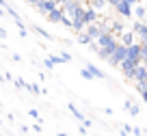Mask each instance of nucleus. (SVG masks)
Listing matches in <instances>:
<instances>
[{
    "label": "nucleus",
    "instance_id": "8",
    "mask_svg": "<svg viewBox=\"0 0 147 136\" xmlns=\"http://www.w3.org/2000/svg\"><path fill=\"white\" fill-rule=\"evenodd\" d=\"M119 45H123V48H130V45H132V43H136V39H134V35H132V32H128V30H125L123 32V35H121L119 37Z\"/></svg>",
    "mask_w": 147,
    "mask_h": 136
},
{
    "label": "nucleus",
    "instance_id": "10",
    "mask_svg": "<svg viewBox=\"0 0 147 136\" xmlns=\"http://www.w3.org/2000/svg\"><path fill=\"white\" fill-rule=\"evenodd\" d=\"M84 69H87V71L91 73V78H106V76H104V71H102L100 67H95L93 63H89V65H87Z\"/></svg>",
    "mask_w": 147,
    "mask_h": 136
},
{
    "label": "nucleus",
    "instance_id": "28",
    "mask_svg": "<svg viewBox=\"0 0 147 136\" xmlns=\"http://www.w3.org/2000/svg\"><path fill=\"white\" fill-rule=\"evenodd\" d=\"M7 37H9V32H7L5 28H0V39H7Z\"/></svg>",
    "mask_w": 147,
    "mask_h": 136
},
{
    "label": "nucleus",
    "instance_id": "17",
    "mask_svg": "<svg viewBox=\"0 0 147 136\" xmlns=\"http://www.w3.org/2000/svg\"><path fill=\"white\" fill-rule=\"evenodd\" d=\"M78 43H82V45H89V43H91V39H89V37H87V32H78Z\"/></svg>",
    "mask_w": 147,
    "mask_h": 136
},
{
    "label": "nucleus",
    "instance_id": "19",
    "mask_svg": "<svg viewBox=\"0 0 147 136\" xmlns=\"http://www.w3.org/2000/svg\"><path fill=\"white\" fill-rule=\"evenodd\" d=\"M59 59H61V63H69V61H71V54H69V52H61Z\"/></svg>",
    "mask_w": 147,
    "mask_h": 136
},
{
    "label": "nucleus",
    "instance_id": "3",
    "mask_svg": "<svg viewBox=\"0 0 147 136\" xmlns=\"http://www.w3.org/2000/svg\"><path fill=\"white\" fill-rule=\"evenodd\" d=\"M37 9H39V13H43V15H48L50 13V11H54L56 7L59 5H54V2H52V0H39V2H37Z\"/></svg>",
    "mask_w": 147,
    "mask_h": 136
},
{
    "label": "nucleus",
    "instance_id": "11",
    "mask_svg": "<svg viewBox=\"0 0 147 136\" xmlns=\"http://www.w3.org/2000/svg\"><path fill=\"white\" fill-rule=\"evenodd\" d=\"M132 15L138 20V22H143V20H145V7L143 5H134L132 7Z\"/></svg>",
    "mask_w": 147,
    "mask_h": 136
},
{
    "label": "nucleus",
    "instance_id": "32",
    "mask_svg": "<svg viewBox=\"0 0 147 136\" xmlns=\"http://www.w3.org/2000/svg\"><path fill=\"white\" fill-rule=\"evenodd\" d=\"M52 2H54V5H61V0H52Z\"/></svg>",
    "mask_w": 147,
    "mask_h": 136
},
{
    "label": "nucleus",
    "instance_id": "9",
    "mask_svg": "<svg viewBox=\"0 0 147 136\" xmlns=\"http://www.w3.org/2000/svg\"><path fill=\"white\" fill-rule=\"evenodd\" d=\"M87 7L100 13V11H102V9H106L108 5H106V0H89V2H87Z\"/></svg>",
    "mask_w": 147,
    "mask_h": 136
},
{
    "label": "nucleus",
    "instance_id": "26",
    "mask_svg": "<svg viewBox=\"0 0 147 136\" xmlns=\"http://www.w3.org/2000/svg\"><path fill=\"white\" fill-rule=\"evenodd\" d=\"M24 82H26V80H22V78H18V80H15V86H18V89H24Z\"/></svg>",
    "mask_w": 147,
    "mask_h": 136
},
{
    "label": "nucleus",
    "instance_id": "22",
    "mask_svg": "<svg viewBox=\"0 0 147 136\" xmlns=\"http://www.w3.org/2000/svg\"><path fill=\"white\" fill-rule=\"evenodd\" d=\"M80 76H82L84 80H91V73H89V71H87V69H84V67L80 69Z\"/></svg>",
    "mask_w": 147,
    "mask_h": 136
},
{
    "label": "nucleus",
    "instance_id": "2",
    "mask_svg": "<svg viewBox=\"0 0 147 136\" xmlns=\"http://www.w3.org/2000/svg\"><path fill=\"white\" fill-rule=\"evenodd\" d=\"M123 61H125V48H123V45H117L115 50H113V54H110L108 63L110 65H121Z\"/></svg>",
    "mask_w": 147,
    "mask_h": 136
},
{
    "label": "nucleus",
    "instance_id": "20",
    "mask_svg": "<svg viewBox=\"0 0 147 136\" xmlns=\"http://www.w3.org/2000/svg\"><path fill=\"white\" fill-rule=\"evenodd\" d=\"M147 59V45H141V63H145Z\"/></svg>",
    "mask_w": 147,
    "mask_h": 136
},
{
    "label": "nucleus",
    "instance_id": "31",
    "mask_svg": "<svg viewBox=\"0 0 147 136\" xmlns=\"http://www.w3.org/2000/svg\"><path fill=\"white\" fill-rule=\"evenodd\" d=\"M56 136H67V134H65V132H59V134H56Z\"/></svg>",
    "mask_w": 147,
    "mask_h": 136
},
{
    "label": "nucleus",
    "instance_id": "18",
    "mask_svg": "<svg viewBox=\"0 0 147 136\" xmlns=\"http://www.w3.org/2000/svg\"><path fill=\"white\" fill-rule=\"evenodd\" d=\"M32 30H35L37 35H41V37H46V39H50V32H48V30H43L41 26H32Z\"/></svg>",
    "mask_w": 147,
    "mask_h": 136
},
{
    "label": "nucleus",
    "instance_id": "27",
    "mask_svg": "<svg viewBox=\"0 0 147 136\" xmlns=\"http://www.w3.org/2000/svg\"><path fill=\"white\" fill-rule=\"evenodd\" d=\"M89 50H91V52H97V50H100V48H97V45H95V41H91V43H89Z\"/></svg>",
    "mask_w": 147,
    "mask_h": 136
},
{
    "label": "nucleus",
    "instance_id": "23",
    "mask_svg": "<svg viewBox=\"0 0 147 136\" xmlns=\"http://www.w3.org/2000/svg\"><path fill=\"white\" fill-rule=\"evenodd\" d=\"M59 24H63V26H69V28H71V20H69V18H65V15H63V20H61Z\"/></svg>",
    "mask_w": 147,
    "mask_h": 136
},
{
    "label": "nucleus",
    "instance_id": "29",
    "mask_svg": "<svg viewBox=\"0 0 147 136\" xmlns=\"http://www.w3.org/2000/svg\"><path fill=\"white\" fill-rule=\"evenodd\" d=\"M26 2H30V5H37V2H39V0H26Z\"/></svg>",
    "mask_w": 147,
    "mask_h": 136
},
{
    "label": "nucleus",
    "instance_id": "16",
    "mask_svg": "<svg viewBox=\"0 0 147 136\" xmlns=\"http://www.w3.org/2000/svg\"><path fill=\"white\" fill-rule=\"evenodd\" d=\"M125 110H128L130 114H138V106L134 104V102H130V100L125 102Z\"/></svg>",
    "mask_w": 147,
    "mask_h": 136
},
{
    "label": "nucleus",
    "instance_id": "1",
    "mask_svg": "<svg viewBox=\"0 0 147 136\" xmlns=\"http://www.w3.org/2000/svg\"><path fill=\"white\" fill-rule=\"evenodd\" d=\"M95 45H97V48H108V50H115L117 45H119V41H117L115 37L110 35V32H104V35H100V37H97Z\"/></svg>",
    "mask_w": 147,
    "mask_h": 136
},
{
    "label": "nucleus",
    "instance_id": "25",
    "mask_svg": "<svg viewBox=\"0 0 147 136\" xmlns=\"http://www.w3.org/2000/svg\"><path fill=\"white\" fill-rule=\"evenodd\" d=\"M43 67H48V69H54V65H52V61H50V59H43Z\"/></svg>",
    "mask_w": 147,
    "mask_h": 136
},
{
    "label": "nucleus",
    "instance_id": "21",
    "mask_svg": "<svg viewBox=\"0 0 147 136\" xmlns=\"http://www.w3.org/2000/svg\"><path fill=\"white\" fill-rule=\"evenodd\" d=\"M136 89H138V93H141V97H145V84H143V82H136Z\"/></svg>",
    "mask_w": 147,
    "mask_h": 136
},
{
    "label": "nucleus",
    "instance_id": "33",
    "mask_svg": "<svg viewBox=\"0 0 147 136\" xmlns=\"http://www.w3.org/2000/svg\"><path fill=\"white\" fill-rule=\"evenodd\" d=\"M87 2H89V0H87Z\"/></svg>",
    "mask_w": 147,
    "mask_h": 136
},
{
    "label": "nucleus",
    "instance_id": "4",
    "mask_svg": "<svg viewBox=\"0 0 147 136\" xmlns=\"http://www.w3.org/2000/svg\"><path fill=\"white\" fill-rule=\"evenodd\" d=\"M132 80L143 82V84L147 82V69H145V65H138V67L134 69V76H132Z\"/></svg>",
    "mask_w": 147,
    "mask_h": 136
},
{
    "label": "nucleus",
    "instance_id": "13",
    "mask_svg": "<svg viewBox=\"0 0 147 136\" xmlns=\"http://www.w3.org/2000/svg\"><path fill=\"white\" fill-rule=\"evenodd\" d=\"M67 108H69V110H71V114H74V117H76V119H78V121H80V123H84V121H87V119H84V114H82V112H80V110H78V108H76V106H74V104H67Z\"/></svg>",
    "mask_w": 147,
    "mask_h": 136
},
{
    "label": "nucleus",
    "instance_id": "14",
    "mask_svg": "<svg viewBox=\"0 0 147 136\" xmlns=\"http://www.w3.org/2000/svg\"><path fill=\"white\" fill-rule=\"evenodd\" d=\"M24 89L30 91V93H35V95H39V93H41V86H39V84H30V82H24Z\"/></svg>",
    "mask_w": 147,
    "mask_h": 136
},
{
    "label": "nucleus",
    "instance_id": "15",
    "mask_svg": "<svg viewBox=\"0 0 147 136\" xmlns=\"http://www.w3.org/2000/svg\"><path fill=\"white\" fill-rule=\"evenodd\" d=\"M110 54H113V50H108V48H100V50H97V56H100V59H104V61H108Z\"/></svg>",
    "mask_w": 147,
    "mask_h": 136
},
{
    "label": "nucleus",
    "instance_id": "7",
    "mask_svg": "<svg viewBox=\"0 0 147 136\" xmlns=\"http://www.w3.org/2000/svg\"><path fill=\"white\" fill-rule=\"evenodd\" d=\"M115 9H117V13H119V15H123V18H132V7H130V5H125L123 0H121L119 5L115 7Z\"/></svg>",
    "mask_w": 147,
    "mask_h": 136
},
{
    "label": "nucleus",
    "instance_id": "30",
    "mask_svg": "<svg viewBox=\"0 0 147 136\" xmlns=\"http://www.w3.org/2000/svg\"><path fill=\"white\" fill-rule=\"evenodd\" d=\"M134 5H143V0H134Z\"/></svg>",
    "mask_w": 147,
    "mask_h": 136
},
{
    "label": "nucleus",
    "instance_id": "5",
    "mask_svg": "<svg viewBox=\"0 0 147 136\" xmlns=\"http://www.w3.org/2000/svg\"><path fill=\"white\" fill-rule=\"evenodd\" d=\"M97 20H100V13L93 11V9H89V7L84 5V22H87V24H95Z\"/></svg>",
    "mask_w": 147,
    "mask_h": 136
},
{
    "label": "nucleus",
    "instance_id": "12",
    "mask_svg": "<svg viewBox=\"0 0 147 136\" xmlns=\"http://www.w3.org/2000/svg\"><path fill=\"white\" fill-rule=\"evenodd\" d=\"M46 18H48V20H50V22H56V24H59V22H61V20H63V11H61V9H59V7H56V9H54V11H50V13H48V15H46Z\"/></svg>",
    "mask_w": 147,
    "mask_h": 136
},
{
    "label": "nucleus",
    "instance_id": "24",
    "mask_svg": "<svg viewBox=\"0 0 147 136\" xmlns=\"http://www.w3.org/2000/svg\"><path fill=\"white\" fill-rule=\"evenodd\" d=\"M130 132H132L134 136H143V127H132Z\"/></svg>",
    "mask_w": 147,
    "mask_h": 136
},
{
    "label": "nucleus",
    "instance_id": "6",
    "mask_svg": "<svg viewBox=\"0 0 147 136\" xmlns=\"http://www.w3.org/2000/svg\"><path fill=\"white\" fill-rule=\"evenodd\" d=\"M119 67H121V71H123V73H125V76H128V78H130V80H132V76H134V69H136V67H138V65H134V63H130V61H123V63H121V65H119Z\"/></svg>",
    "mask_w": 147,
    "mask_h": 136
}]
</instances>
